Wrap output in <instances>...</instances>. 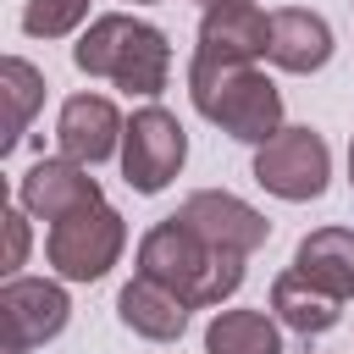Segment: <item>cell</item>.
Segmentation results:
<instances>
[{"label": "cell", "mask_w": 354, "mask_h": 354, "mask_svg": "<svg viewBox=\"0 0 354 354\" xmlns=\"http://www.w3.org/2000/svg\"><path fill=\"white\" fill-rule=\"evenodd\" d=\"M243 260L210 238H199L194 227H183L177 216H160L144 238H138V277H155L160 288H171L188 310H210L221 299H232L243 288Z\"/></svg>", "instance_id": "obj_1"}, {"label": "cell", "mask_w": 354, "mask_h": 354, "mask_svg": "<svg viewBox=\"0 0 354 354\" xmlns=\"http://www.w3.org/2000/svg\"><path fill=\"white\" fill-rule=\"evenodd\" d=\"M72 66L83 77H105L116 83L122 94H138V100H155L171 77V44L155 22L144 17H127V11H105L94 17L77 44H72Z\"/></svg>", "instance_id": "obj_2"}, {"label": "cell", "mask_w": 354, "mask_h": 354, "mask_svg": "<svg viewBox=\"0 0 354 354\" xmlns=\"http://www.w3.org/2000/svg\"><path fill=\"white\" fill-rule=\"evenodd\" d=\"M188 100L194 111L221 127L238 144H271L282 133V88L260 72V66H188Z\"/></svg>", "instance_id": "obj_3"}, {"label": "cell", "mask_w": 354, "mask_h": 354, "mask_svg": "<svg viewBox=\"0 0 354 354\" xmlns=\"http://www.w3.org/2000/svg\"><path fill=\"white\" fill-rule=\"evenodd\" d=\"M122 249H127V221L105 199L50 221V232H44V260H50V271L61 282H100V277H111Z\"/></svg>", "instance_id": "obj_4"}, {"label": "cell", "mask_w": 354, "mask_h": 354, "mask_svg": "<svg viewBox=\"0 0 354 354\" xmlns=\"http://www.w3.org/2000/svg\"><path fill=\"white\" fill-rule=\"evenodd\" d=\"M254 183L288 205H310L332 183V149L315 127H282L271 144L254 149Z\"/></svg>", "instance_id": "obj_5"}, {"label": "cell", "mask_w": 354, "mask_h": 354, "mask_svg": "<svg viewBox=\"0 0 354 354\" xmlns=\"http://www.w3.org/2000/svg\"><path fill=\"white\" fill-rule=\"evenodd\" d=\"M188 160V133L166 105H138L122 133V177L133 194H160Z\"/></svg>", "instance_id": "obj_6"}, {"label": "cell", "mask_w": 354, "mask_h": 354, "mask_svg": "<svg viewBox=\"0 0 354 354\" xmlns=\"http://www.w3.org/2000/svg\"><path fill=\"white\" fill-rule=\"evenodd\" d=\"M271 50V11L260 0H210L199 17L194 61L205 66H254Z\"/></svg>", "instance_id": "obj_7"}, {"label": "cell", "mask_w": 354, "mask_h": 354, "mask_svg": "<svg viewBox=\"0 0 354 354\" xmlns=\"http://www.w3.org/2000/svg\"><path fill=\"white\" fill-rule=\"evenodd\" d=\"M0 321H6V354H28L66 332L72 299L50 277H6L0 288Z\"/></svg>", "instance_id": "obj_8"}, {"label": "cell", "mask_w": 354, "mask_h": 354, "mask_svg": "<svg viewBox=\"0 0 354 354\" xmlns=\"http://www.w3.org/2000/svg\"><path fill=\"white\" fill-rule=\"evenodd\" d=\"M100 199H105L100 177H88V166L72 160V155H39L17 183V205L33 221H61V216H72L83 205H100Z\"/></svg>", "instance_id": "obj_9"}, {"label": "cell", "mask_w": 354, "mask_h": 354, "mask_svg": "<svg viewBox=\"0 0 354 354\" xmlns=\"http://www.w3.org/2000/svg\"><path fill=\"white\" fill-rule=\"evenodd\" d=\"M171 216H177L183 227H194L199 238L232 249V254H254V249L271 238V221H266L249 199H238V194H227V188H199V194H188Z\"/></svg>", "instance_id": "obj_10"}, {"label": "cell", "mask_w": 354, "mask_h": 354, "mask_svg": "<svg viewBox=\"0 0 354 354\" xmlns=\"http://www.w3.org/2000/svg\"><path fill=\"white\" fill-rule=\"evenodd\" d=\"M122 133H127V122L105 94H72L55 116L61 155H72L83 166H105L111 155H122Z\"/></svg>", "instance_id": "obj_11"}, {"label": "cell", "mask_w": 354, "mask_h": 354, "mask_svg": "<svg viewBox=\"0 0 354 354\" xmlns=\"http://www.w3.org/2000/svg\"><path fill=\"white\" fill-rule=\"evenodd\" d=\"M266 61L277 72H293V77H310L332 61V28L321 11L310 6H277L271 11V50Z\"/></svg>", "instance_id": "obj_12"}, {"label": "cell", "mask_w": 354, "mask_h": 354, "mask_svg": "<svg viewBox=\"0 0 354 354\" xmlns=\"http://www.w3.org/2000/svg\"><path fill=\"white\" fill-rule=\"evenodd\" d=\"M116 315H122L127 332H138V337H149V343H177V337L188 332V304H183L171 288H160L155 277H138V271H133V282L116 293Z\"/></svg>", "instance_id": "obj_13"}, {"label": "cell", "mask_w": 354, "mask_h": 354, "mask_svg": "<svg viewBox=\"0 0 354 354\" xmlns=\"http://www.w3.org/2000/svg\"><path fill=\"white\" fill-rule=\"evenodd\" d=\"M293 271L348 304L354 299V227H315V232H304L299 249H293Z\"/></svg>", "instance_id": "obj_14"}, {"label": "cell", "mask_w": 354, "mask_h": 354, "mask_svg": "<svg viewBox=\"0 0 354 354\" xmlns=\"http://www.w3.org/2000/svg\"><path fill=\"white\" fill-rule=\"evenodd\" d=\"M271 315L288 326V332H299V337H321V332H332L337 321H343V299L337 293H326V288H315L310 277H299L293 266L271 282Z\"/></svg>", "instance_id": "obj_15"}, {"label": "cell", "mask_w": 354, "mask_h": 354, "mask_svg": "<svg viewBox=\"0 0 354 354\" xmlns=\"http://www.w3.org/2000/svg\"><path fill=\"white\" fill-rule=\"evenodd\" d=\"M205 354H282V321L271 310H216Z\"/></svg>", "instance_id": "obj_16"}, {"label": "cell", "mask_w": 354, "mask_h": 354, "mask_svg": "<svg viewBox=\"0 0 354 354\" xmlns=\"http://www.w3.org/2000/svg\"><path fill=\"white\" fill-rule=\"evenodd\" d=\"M0 94H6V138H0V155H11L22 144V133L33 127L39 105H44V72L22 55H6L0 61Z\"/></svg>", "instance_id": "obj_17"}, {"label": "cell", "mask_w": 354, "mask_h": 354, "mask_svg": "<svg viewBox=\"0 0 354 354\" xmlns=\"http://www.w3.org/2000/svg\"><path fill=\"white\" fill-rule=\"evenodd\" d=\"M88 22V0H28L22 6V33L28 39H66Z\"/></svg>", "instance_id": "obj_18"}, {"label": "cell", "mask_w": 354, "mask_h": 354, "mask_svg": "<svg viewBox=\"0 0 354 354\" xmlns=\"http://www.w3.org/2000/svg\"><path fill=\"white\" fill-rule=\"evenodd\" d=\"M0 221H6V266H0V271H6V277H22V266H28V210L11 205Z\"/></svg>", "instance_id": "obj_19"}, {"label": "cell", "mask_w": 354, "mask_h": 354, "mask_svg": "<svg viewBox=\"0 0 354 354\" xmlns=\"http://www.w3.org/2000/svg\"><path fill=\"white\" fill-rule=\"evenodd\" d=\"M348 183H354V144H348Z\"/></svg>", "instance_id": "obj_20"}, {"label": "cell", "mask_w": 354, "mask_h": 354, "mask_svg": "<svg viewBox=\"0 0 354 354\" xmlns=\"http://www.w3.org/2000/svg\"><path fill=\"white\" fill-rule=\"evenodd\" d=\"M133 6H149V0H133Z\"/></svg>", "instance_id": "obj_21"}, {"label": "cell", "mask_w": 354, "mask_h": 354, "mask_svg": "<svg viewBox=\"0 0 354 354\" xmlns=\"http://www.w3.org/2000/svg\"><path fill=\"white\" fill-rule=\"evenodd\" d=\"M199 6H210V0H199Z\"/></svg>", "instance_id": "obj_22"}]
</instances>
